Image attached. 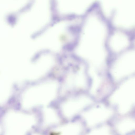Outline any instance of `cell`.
<instances>
[{
	"instance_id": "cell-9",
	"label": "cell",
	"mask_w": 135,
	"mask_h": 135,
	"mask_svg": "<svg viewBox=\"0 0 135 135\" xmlns=\"http://www.w3.org/2000/svg\"><path fill=\"white\" fill-rule=\"evenodd\" d=\"M108 128L105 126L101 127L91 131L89 134L91 135H106L109 134Z\"/></svg>"
},
{
	"instance_id": "cell-2",
	"label": "cell",
	"mask_w": 135,
	"mask_h": 135,
	"mask_svg": "<svg viewBox=\"0 0 135 135\" xmlns=\"http://www.w3.org/2000/svg\"><path fill=\"white\" fill-rule=\"evenodd\" d=\"M112 71L116 79L135 72V50L127 52L119 58L113 65Z\"/></svg>"
},
{
	"instance_id": "cell-5",
	"label": "cell",
	"mask_w": 135,
	"mask_h": 135,
	"mask_svg": "<svg viewBox=\"0 0 135 135\" xmlns=\"http://www.w3.org/2000/svg\"><path fill=\"white\" fill-rule=\"evenodd\" d=\"M129 40L124 34L117 32L111 37L109 42L111 49L115 51H119L126 48L128 45Z\"/></svg>"
},
{
	"instance_id": "cell-8",
	"label": "cell",
	"mask_w": 135,
	"mask_h": 135,
	"mask_svg": "<svg viewBox=\"0 0 135 135\" xmlns=\"http://www.w3.org/2000/svg\"><path fill=\"white\" fill-rule=\"evenodd\" d=\"M89 73L93 79V83L91 89V93L95 94L99 87L101 83V79L94 70L89 71Z\"/></svg>"
},
{
	"instance_id": "cell-6",
	"label": "cell",
	"mask_w": 135,
	"mask_h": 135,
	"mask_svg": "<svg viewBox=\"0 0 135 135\" xmlns=\"http://www.w3.org/2000/svg\"><path fill=\"white\" fill-rule=\"evenodd\" d=\"M66 83L70 88L74 86L83 88L86 85L85 77L83 70H80L76 74L69 75L66 79Z\"/></svg>"
},
{
	"instance_id": "cell-1",
	"label": "cell",
	"mask_w": 135,
	"mask_h": 135,
	"mask_svg": "<svg viewBox=\"0 0 135 135\" xmlns=\"http://www.w3.org/2000/svg\"><path fill=\"white\" fill-rule=\"evenodd\" d=\"M106 35L104 27L98 24H89L84 28L79 45L77 54L88 60L95 68L100 67L105 57L104 43Z\"/></svg>"
},
{
	"instance_id": "cell-7",
	"label": "cell",
	"mask_w": 135,
	"mask_h": 135,
	"mask_svg": "<svg viewBox=\"0 0 135 135\" xmlns=\"http://www.w3.org/2000/svg\"><path fill=\"white\" fill-rule=\"evenodd\" d=\"M81 126L78 123H72L66 124L62 127L60 132L65 135H76L79 134L81 131Z\"/></svg>"
},
{
	"instance_id": "cell-4",
	"label": "cell",
	"mask_w": 135,
	"mask_h": 135,
	"mask_svg": "<svg viewBox=\"0 0 135 135\" xmlns=\"http://www.w3.org/2000/svg\"><path fill=\"white\" fill-rule=\"evenodd\" d=\"M110 114V110L101 106L93 108L85 112L83 117L87 125L92 126L106 120Z\"/></svg>"
},
{
	"instance_id": "cell-3",
	"label": "cell",
	"mask_w": 135,
	"mask_h": 135,
	"mask_svg": "<svg viewBox=\"0 0 135 135\" xmlns=\"http://www.w3.org/2000/svg\"><path fill=\"white\" fill-rule=\"evenodd\" d=\"M91 102V100L85 96L69 100L66 102L63 105L64 114L67 117H71Z\"/></svg>"
}]
</instances>
